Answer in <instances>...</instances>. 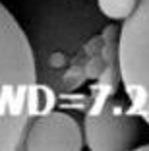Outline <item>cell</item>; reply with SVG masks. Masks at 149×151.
Wrapping results in <instances>:
<instances>
[{"instance_id": "cell-5", "label": "cell", "mask_w": 149, "mask_h": 151, "mask_svg": "<svg viewBox=\"0 0 149 151\" xmlns=\"http://www.w3.org/2000/svg\"><path fill=\"white\" fill-rule=\"evenodd\" d=\"M85 145L83 126L72 114L56 109L37 111L25 132L27 151H79Z\"/></svg>"}, {"instance_id": "cell-1", "label": "cell", "mask_w": 149, "mask_h": 151, "mask_svg": "<svg viewBox=\"0 0 149 151\" xmlns=\"http://www.w3.org/2000/svg\"><path fill=\"white\" fill-rule=\"evenodd\" d=\"M29 41L43 95H70L118 60V35L97 0H33Z\"/></svg>"}, {"instance_id": "cell-6", "label": "cell", "mask_w": 149, "mask_h": 151, "mask_svg": "<svg viewBox=\"0 0 149 151\" xmlns=\"http://www.w3.org/2000/svg\"><path fill=\"white\" fill-rule=\"evenodd\" d=\"M137 2L140 0H97V6L110 22H126L137 8Z\"/></svg>"}, {"instance_id": "cell-2", "label": "cell", "mask_w": 149, "mask_h": 151, "mask_svg": "<svg viewBox=\"0 0 149 151\" xmlns=\"http://www.w3.org/2000/svg\"><path fill=\"white\" fill-rule=\"evenodd\" d=\"M41 107L35 60L25 29L0 2V151H22Z\"/></svg>"}, {"instance_id": "cell-3", "label": "cell", "mask_w": 149, "mask_h": 151, "mask_svg": "<svg viewBox=\"0 0 149 151\" xmlns=\"http://www.w3.org/2000/svg\"><path fill=\"white\" fill-rule=\"evenodd\" d=\"M120 83L118 60L110 62L91 83L83 114V138L91 151H128L137 143L140 116L118 97Z\"/></svg>"}, {"instance_id": "cell-7", "label": "cell", "mask_w": 149, "mask_h": 151, "mask_svg": "<svg viewBox=\"0 0 149 151\" xmlns=\"http://www.w3.org/2000/svg\"><path fill=\"white\" fill-rule=\"evenodd\" d=\"M140 149H143V151H149V143H145V145H140Z\"/></svg>"}, {"instance_id": "cell-4", "label": "cell", "mask_w": 149, "mask_h": 151, "mask_svg": "<svg viewBox=\"0 0 149 151\" xmlns=\"http://www.w3.org/2000/svg\"><path fill=\"white\" fill-rule=\"evenodd\" d=\"M118 66L132 112L149 124V0L137 2L120 29Z\"/></svg>"}]
</instances>
